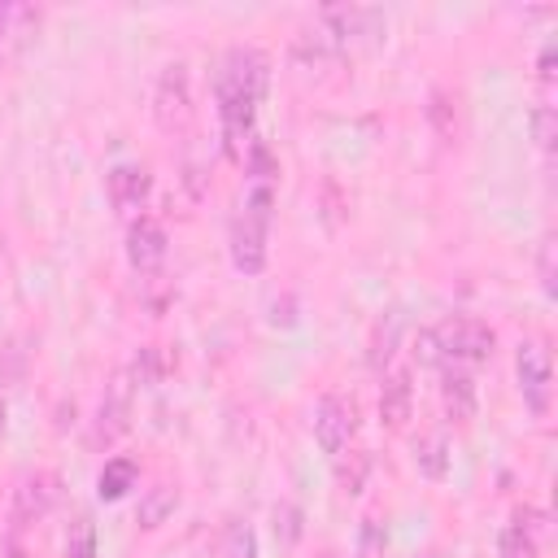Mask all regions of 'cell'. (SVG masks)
Masks as SVG:
<instances>
[{"label": "cell", "instance_id": "cell-15", "mask_svg": "<svg viewBox=\"0 0 558 558\" xmlns=\"http://www.w3.org/2000/svg\"><path fill=\"white\" fill-rule=\"evenodd\" d=\"M174 506H179V493H174L170 484H157V488H148L144 501H140V523H144V527H157V523H166V519L174 514Z\"/></svg>", "mask_w": 558, "mask_h": 558}, {"label": "cell", "instance_id": "cell-27", "mask_svg": "<svg viewBox=\"0 0 558 558\" xmlns=\"http://www.w3.org/2000/svg\"><path fill=\"white\" fill-rule=\"evenodd\" d=\"M541 78H545V83L554 78V44H545V48H541Z\"/></svg>", "mask_w": 558, "mask_h": 558}, {"label": "cell", "instance_id": "cell-13", "mask_svg": "<svg viewBox=\"0 0 558 558\" xmlns=\"http://www.w3.org/2000/svg\"><path fill=\"white\" fill-rule=\"evenodd\" d=\"M414 466L427 480H445V471H449V445H445L440 432H427V436L414 440Z\"/></svg>", "mask_w": 558, "mask_h": 558}, {"label": "cell", "instance_id": "cell-16", "mask_svg": "<svg viewBox=\"0 0 558 558\" xmlns=\"http://www.w3.org/2000/svg\"><path fill=\"white\" fill-rule=\"evenodd\" d=\"M65 558H96V527L87 514H78L65 532Z\"/></svg>", "mask_w": 558, "mask_h": 558}, {"label": "cell", "instance_id": "cell-3", "mask_svg": "<svg viewBox=\"0 0 558 558\" xmlns=\"http://www.w3.org/2000/svg\"><path fill=\"white\" fill-rule=\"evenodd\" d=\"M432 336H436L440 357H449V362H484V357L493 353V344H497L493 327L480 323V318H471V314H453V318H445Z\"/></svg>", "mask_w": 558, "mask_h": 558}, {"label": "cell", "instance_id": "cell-6", "mask_svg": "<svg viewBox=\"0 0 558 558\" xmlns=\"http://www.w3.org/2000/svg\"><path fill=\"white\" fill-rule=\"evenodd\" d=\"M353 427H357V418H353V401H344L340 392L318 397V405H314V436H318L323 453H340V449L349 445Z\"/></svg>", "mask_w": 558, "mask_h": 558}, {"label": "cell", "instance_id": "cell-8", "mask_svg": "<svg viewBox=\"0 0 558 558\" xmlns=\"http://www.w3.org/2000/svg\"><path fill=\"white\" fill-rule=\"evenodd\" d=\"M126 257H131V266H135L140 275H153V270L166 262V231H161L157 218L140 214V218L131 222V231H126Z\"/></svg>", "mask_w": 558, "mask_h": 558}, {"label": "cell", "instance_id": "cell-28", "mask_svg": "<svg viewBox=\"0 0 558 558\" xmlns=\"http://www.w3.org/2000/svg\"><path fill=\"white\" fill-rule=\"evenodd\" d=\"M0 427H4V401H0Z\"/></svg>", "mask_w": 558, "mask_h": 558}, {"label": "cell", "instance_id": "cell-22", "mask_svg": "<svg viewBox=\"0 0 558 558\" xmlns=\"http://www.w3.org/2000/svg\"><path fill=\"white\" fill-rule=\"evenodd\" d=\"M283 527V541H296L301 536V510L296 506H279L275 510V532Z\"/></svg>", "mask_w": 558, "mask_h": 558}, {"label": "cell", "instance_id": "cell-10", "mask_svg": "<svg viewBox=\"0 0 558 558\" xmlns=\"http://www.w3.org/2000/svg\"><path fill=\"white\" fill-rule=\"evenodd\" d=\"M410 405H414V388H410V375L405 371H392L379 388V418L388 427H405L410 418Z\"/></svg>", "mask_w": 558, "mask_h": 558}, {"label": "cell", "instance_id": "cell-26", "mask_svg": "<svg viewBox=\"0 0 558 558\" xmlns=\"http://www.w3.org/2000/svg\"><path fill=\"white\" fill-rule=\"evenodd\" d=\"M231 541H235V558H253V536H248V527H244V532L231 527Z\"/></svg>", "mask_w": 558, "mask_h": 558}, {"label": "cell", "instance_id": "cell-29", "mask_svg": "<svg viewBox=\"0 0 558 558\" xmlns=\"http://www.w3.org/2000/svg\"><path fill=\"white\" fill-rule=\"evenodd\" d=\"M423 558H436V554H423Z\"/></svg>", "mask_w": 558, "mask_h": 558}, {"label": "cell", "instance_id": "cell-30", "mask_svg": "<svg viewBox=\"0 0 558 558\" xmlns=\"http://www.w3.org/2000/svg\"><path fill=\"white\" fill-rule=\"evenodd\" d=\"M327 558H336V554H327Z\"/></svg>", "mask_w": 558, "mask_h": 558}, {"label": "cell", "instance_id": "cell-19", "mask_svg": "<svg viewBox=\"0 0 558 558\" xmlns=\"http://www.w3.org/2000/svg\"><path fill=\"white\" fill-rule=\"evenodd\" d=\"M366 471H371V458L366 453H349V462H340V488L344 493H362V484H366Z\"/></svg>", "mask_w": 558, "mask_h": 558}, {"label": "cell", "instance_id": "cell-9", "mask_svg": "<svg viewBox=\"0 0 558 558\" xmlns=\"http://www.w3.org/2000/svg\"><path fill=\"white\" fill-rule=\"evenodd\" d=\"M126 414H131V379H113V388L105 392L100 401V414H96V440H118L126 432Z\"/></svg>", "mask_w": 558, "mask_h": 558}, {"label": "cell", "instance_id": "cell-17", "mask_svg": "<svg viewBox=\"0 0 558 558\" xmlns=\"http://www.w3.org/2000/svg\"><path fill=\"white\" fill-rule=\"evenodd\" d=\"M501 558H536V536L523 523H510L501 532Z\"/></svg>", "mask_w": 558, "mask_h": 558}, {"label": "cell", "instance_id": "cell-20", "mask_svg": "<svg viewBox=\"0 0 558 558\" xmlns=\"http://www.w3.org/2000/svg\"><path fill=\"white\" fill-rule=\"evenodd\" d=\"M131 379H135V384H157V379H161V357H157V349H140V353H135Z\"/></svg>", "mask_w": 558, "mask_h": 558}, {"label": "cell", "instance_id": "cell-7", "mask_svg": "<svg viewBox=\"0 0 558 558\" xmlns=\"http://www.w3.org/2000/svg\"><path fill=\"white\" fill-rule=\"evenodd\" d=\"M57 475L52 471H35V475H26L22 484H17V493H13V523H9V532H22V527H31L35 519H44L52 506H57Z\"/></svg>", "mask_w": 558, "mask_h": 558}, {"label": "cell", "instance_id": "cell-23", "mask_svg": "<svg viewBox=\"0 0 558 558\" xmlns=\"http://www.w3.org/2000/svg\"><path fill=\"white\" fill-rule=\"evenodd\" d=\"M414 357H418L423 366L440 362V349H436V336H432V331H418V340H414Z\"/></svg>", "mask_w": 558, "mask_h": 558}, {"label": "cell", "instance_id": "cell-2", "mask_svg": "<svg viewBox=\"0 0 558 558\" xmlns=\"http://www.w3.org/2000/svg\"><path fill=\"white\" fill-rule=\"evenodd\" d=\"M275 205V183H253L244 196V214L231 222V262L244 275H257L266 266V222Z\"/></svg>", "mask_w": 558, "mask_h": 558}, {"label": "cell", "instance_id": "cell-4", "mask_svg": "<svg viewBox=\"0 0 558 558\" xmlns=\"http://www.w3.org/2000/svg\"><path fill=\"white\" fill-rule=\"evenodd\" d=\"M514 375H519V392L527 401L532 414L549 410V392H554V366H549V349L541 340H523L514 353Z\"/></svg>", "mask_w": 558, "mask_h": 558}, {"label": "cell", "instance_id": "cell-11", "mask_svg": "<svg viewBox=\"0 0 558 558\" xmlns=\"http://www.w3.org/2000/svg\"><path fill=\"white\" fill-rule=\"evenodd\" d=\"M148 196V170L144 166H113L109 170V201L118 209H140Z\"/></svg>", "mask_w": 558, "mask_h": 558}, {"label": "cell", "instance_id": "cell-14", "mask_svg": "<svg viewBox=\"0 0 558 558\" xmlns=\"http://www.w3.org/2000/svg\"><path fill=\"white\" fill-rule=\"evenodd\" d=\"M135 462L131 458H109L105 462V471H100V480H96V488H100V497L105 501H118V497H126V488H135Z\"/></svg>", "mask_w": 558, "mask_h": 558}, {"label": "cell", "instance_id": "cell-21", "mask_svg": "<svg viewBox=\"0 0 558 558\" xmlns=\"http://www.w3.org/2000/svg\"><path fill=\"white\" fill-rule=\"evenodd\" d=\"M554 126H558V122H554V109H549V105H536V109H532V135H536L541 148H554Z\"/></svg>", "mask_w": 558, "mask_h": 558}, {"label": "cell", "instance_id": "cell-5", "mask_svg": "<svg viewBox=\"0 0 558 558\" xmlns=\"http://www.w3.org/2000/svg\"><path fill=\"white\" fill-rule=\"evenodd\" d=\"M153 113H157L161 131H174V126H183L192 118V83H187V65L183 61L161 70L157 92H153Z\"/></svg>", "mask_w": 558, "mask_h": 558}, {"label": "cell", "instance_id": "cell-24", "mask_svg": "<svg viewBox=\"0 0 558 558\" xmlns=\"http://www.w3.org/2000/svg\"><path fill=\"white\" fill-rule=\"evenodd\" d=\"M541 283H545V292L554 296V244H549V240L541 244Z\"/></svg>", "mask_w": 558, "mask_h": 558}, {"label": "cell", "instance_id": "cell-18", "mask_svg": "<svg viewBox=\"0 0 558 558\" xmlns=\"http://www.w3.org/2000/svg\"><path fill=\"white\" fill-rule=\"evenodd\" d=\"M397 331H401V314H388V327H384V323L375 327V340H371V366H375V371H379V366L392 357Z\"/></svg>", "mask_w": 558, "mask_h": 558}, {"label": "cell", "instance_id": "cell-25", "mask_svg": "<svg viewBox=\"0 0 558 558\" xmlns=\"http://www.w3.org/2000/svg\"><path fill=\"white\" fill-rule=\"evenodd\" d=\"M0 558H31V549L22 545V532H9L4 545H0Z\"/></svg>", "mask_w": 558, "mask_h": 558}, {"label": "cell", "instance_id": "cell-1", "mask_svg": "<svg viewBox=\"0 0 558 558\" xmlns=\"http://www.w3.org/2000/svg\"><path fill=\"white\" fill-rule=\"evenodd\" d=\"M270 83V61L257 48H231L222 70H218V118H222V140L227 153L240 161L253 135V113L266 96Z\"/></svg>", "mask_w": 558, "mask_h": 558}, {"label": "cell", "instance_id": "cell-12", "mask_svg": "<svg viewBox=\"0 0 558 558\" xmlns=\"http://www.w3.org/2000/svg\"><path fill=\"white\" fill-rule=\"evenodd\" d=\"M440 397H445V414L453 423H471L475 418V384H471L466 371L449 366L445 371V384H440Z\"/></svg>", "mask_w": 558, "mask_h": 558}]
</instances>
